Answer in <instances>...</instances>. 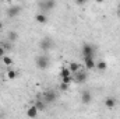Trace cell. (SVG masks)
Wrapping results in <instances>:
<instances>
[{
	"instance_id": "obj_1",
	"label": "cell",
	"mask_w": 120,
	"mask_h": 119,
	"mask_svg": "<svg viewBox=\"0 0 120 119\" xmlns=\"http://www.w3.org/2000/svg\"><path fill=\"white\" fill-rule=\"evenodd\" d=\"M35 62H36V67H38L39 70H46V69L49 67V64H50V59H49V56H46V55H39Z\"/></svg>"
},
{
	"instance_id": "obj_2",
	"label": "cell",
	"mask_w": 120,
	"mask_h": 119,
	"mask_svg": "<svg viewBox=\"0 0 120 119\" xmlns=\"http://www.w3.org/2000/svg\"><path fill=\"white\" fill-rule=\"evenodd\" d=\"M38 7L42 11H50L56 7V0H41L38 3Z\"/></svg>"
},
{
	"instance_id": "obj_3",
	"label": "cell",
	"mask_w": 120,
	"mask_h": 119,
	"mask_svg": "<svg viewBox=\"0 0 120 119\" xmlns=\"http://www.w3.org/2000/svg\"><path fill=\"white\" fill-rule=\"evenodd\" d=\"M73 79H74V83H77V84H84V83L87 81V79H88V74H87L85 71L78 70V71L73 73Z\"/></svg>"
},
{
	"instance_id": "obj_4",
	"label": "cell",
	"mask_w": 120,
	"mask_h": 119,
	"mask_svg": "<svg viewBox=\"0 0 120 119\" xmlns=\"http://www.w3.org/2000/svg\"><path fill=\"white\" fill-rule=\"evenodd\" d=\"M39 46H41V49H42V51L49 52V51L53 48V41H52L50 38H43V39L39 42Z\"/></svg>"
},
{
	"instance_id": "obj_5",
	"label": "cell",
	"mask_w": 120,
	"mask_h": 119,
	"mask_svg": "<svg viewBox=\"0 0 120 119\" xmlns=\"http://www.w3.org/2000/svg\"><path fill=\"white\" fill-rule=\"evenodd\" d=\"M20 13H21V7L20 6H11V7L7 8V17L8 18H15V17L20 16Z\"/></svg>"
},
{
	"instance_id": "obj_6",
	"label": "cell",
	"mask_w": 120,
	"mask_h": 119,
	"mask_svg": "<svg viewBox=\"0 0 120 119\" xmlns=\"http://www.w3.org/2000/svg\"><path fill=\"white\" fill-rule=\"evenodd\" d=\"M84 64L88 70H94L95 66H96V62H95V56H84Z\"/></svg>"
},
{
	"instance_id": "obj_7",
	"label": "cell",
	"mask_w": 120,
	"mask_h": 119,
	"mask_svg": "<svg viewBox=\"0 0 120 119\" xmlns=\"http://www.w3.org/2000/svg\"><path fill=\"white\" fill-rule=\"evenodd\" d=\"M56 98H57V95H56V92L52 91V90H50V91H46V92L43 94V99H45L46 104H52V102H55Z\"/></svg>"
},
{
	"instance_id": "obj_8",
	"label": "cell",
	"mask_w": 120,
	"mask_h": 119,
	"mask_svg": "<svg viewBox=\"0 0 120 119\" xmlns=\"http://www.w3.org/2000/svg\"><path fill=\"white\" fill-rule=\"evenodd\" d=\"M82 56H95V49L90 44L82 45Z\"/></svg>"
},
{
	"instance_id": "obj_9",
	"label": "cell",
	"mask_w": 120,
	"mask_h": 119,
	"mask_svg": "<svg viewBox=\"0 0 120 119\" xmlns=\"http://www.w3.org/2000/svg\"><path fill=\"white\" fill-rule=\"evenodd\" d=\"M81 101H82L84 105L91 104V101H92V94H91L90 90H84V91L81 92Z\"/></svg>"
},
{
	"instance_id": "obj_10",
	"label": "cell",
	"mask_w": 120,
	"mask_h": 119,
	"mask_svg": "<svg viewBox=\"0 0 120 119\" xmlns=\"http://www.w3.org/2000/svg\"><path fill=\"white\" fill-rule=\"evenodd\" d=\"M116 99L113 98V97H108L106 99H105V107L108 108V109H113L115 107H116Z\"/></svg>"
},
{
	"instance_id": "obj_11",
	"label": "cell",
	"mask_w": 120,
	"mask_h": 119,
	"mask_svg": "<svg viewBox=\"0 0 120 119\" xmlns=\"http://www.w3.org/2000/svg\"><path fill=\"white\" fill-rule=\"evenodd\" d=\"M38 112H39V111H38V108H36L35 105H34V107H30V108L27 109V116H28V118H36V116H38Z\"/></svg>"
},
{
	"instance_id": "obj_12",
	"label": "cell",
	"mask_w": 120,
	"mask_h": 119,
	"mask_svg": "<svg viewBox=\"0 0 120 119\" xmlns=\"http://www.w3.org/2000/svg\"><path fill=\"white\" fill-rule=\"evenodd\" d=\"M68 69H70V71H71V74H73V73H75V71L81 70V64H80V63H77V62H71V63L68 64Z\"/></svg>"
},
{
	"instance_id": "obj_13",
	"label": "cell",
	"mask_w": 120,
	"mask_h": 119,
	"mask_svg": "<svg viewBox=\"0 0 120 119\" xmlns=\"http://www.w3.org/2000/svg\"><path fill=\"white\" fill-rule=\"evenodd\" d=\"M35 20H36V23H39V24H45V23L48 21V17H46V14L39 13V14L35 16Z\"/></svg>"
},
{
	"instance_id": "obj_14",
	"label": "cell",
	"mask_w": 120,
	"mask_h": 119,
	"mask_svg": "<svg viewBox=\"0 0 120 119\" xmlns=\"http://www.w3.org/2000/svg\"><path fill=\"white\" fill-rule=\"evenodd\" d=\"M35 107L38 108V111H45L46 109V102H45V99L42 101V99H38L36 102H35Z\"/></svg>"
},
{
	"instance_id": "obj_15",
	"label": "cell",
	"mask_w": 120,
	"mask_h": 119,
	"mask_svg": "<svg viewBox=\"0 0 120 119\" xmlns=\"http://www.w3.org/2000/svg\"><path fill=\"white\" fill-rule=\"evenodd\" d=\"M7 38H8V41H10V42H15V41L18 39V34H17L15 31H10V32H8V35H7Z\"/></svg>"
},
{
	"instance_id": "obj_16",
	"label": "cell",
	"mask_w": 120,
	"mask_h": 119,
	"mask_svg": "<svg viewBox=\"0 0 120 119\" xmlns=\"http://www.w3.org/2000/svg\"><path fill=\"white\" fill-rule=\"evenodd\" d=\"M98 70H101V71H103V70H106V67H108V64H106V62L105 60H99V62H96V66H95Z\"/></svg>"
},
{
	"instance_id": "obj_17",
	"label": "cell",
	"mask_w": 120,
	"mask_h": 119,
	"mask_svg": "<svg viewBox=\"0 0 120 119\" xmlns=\"http://www.w3.org/2000/svg\"><path fill=\"white\" fill-rule=\"evenodd\" d=\"M70 74H71V71H70V69H68V67H61V69H60V71H59L60 79H61V77H66V76H70Z\"/></svg>"
},
{
	"instance_id": "obj_18",
	"label": "cell",
	"mask_w": 120,
	"mask_h": 119,
	"mask_svg": "<svg viewBox=\"0 0 120 119\" xmlns=\"http://www.w3.org/2000/svg\"><path fill=\"white\" fill-rule=\"evenodd\" d=\"M61 81H63V83H67V84H71V83H74L73 74H70V76H66V77H61Z\"/></svg>"
},
{
	"instance_id": "obj_19",
	"label": "cell",
	"mask_w": 120,
	"mask_h": 119,
	"mask_svg": "<svg viewBox=\"0 0 120 119\" xmlns=\"http://www.w3.org/2000/svg\"><path fill=\"white\" fill-rule=\"evenodd\" d=\"M1 59H3V63H4L6 66H11V64H13V59H11L10 56H6V55H4V56H1Z\"/></svg>"
},
{
	"instance_id": "obj_20",
	"label": "cell",
	"mask_w": 120,
	"mask_h": 119,
	"mask_svg": "<svg viewBox=\"0 0 120 119\" xmlns=\"http://www.w3.org/2000/svg\"><path fill=\"white\" fill-rule=\"evenodd\" d=\"M17 76H18V73H17L15 70H8V71H7V77H8L10 80H13V79H15Z\"/></svg>"
},
{
	"instance_id": "obj_21",
	"label": "cell",
	"mask_w": 120,
	"mask_h": 119,
	"mask_svg": "<svg viewBox=\"0 0 120 119\" xmlns=\"http://www.w3.org/2000/svg\"><path fill=\"white\" fill-rule=\"evenodd\" d=\"M59 87H60V91H67L68 87H70V84H67V83H63V81H61Z\"/></svg>"
},
{
	"instance_id": "obj_22",
	"label": "cell",
	"mask_w": 120,
	"mask_h": 119,
	"mask_svg": "<svg viewBox=\"0 0 120 119\" xmlns=\"http://www.w3.org/2000/svg\"><path fill=\"white\" fill-rule=\"evenodd\" d=\"M75 3H77L78 6H82V4H85V3H87V0H75Z\"/></svg>"
},
{
	"instance_id": "obj_23",
	"label": "cell",
	"mask_w": 120,
	"mask_h": 119,
	"mask_svg": "<svg viewBox=\"0 0 120 119\" xmlns=\"http://www.w3.org/2000/svg\"><path fill=\"white\" fill-rule=\"evenodd\" d=\"M4 52H6V49H4L3 46H0V58H1V56H4Z\"/></svg>"
},
{
	"instance_id": "obj_24",
	"label": "cell",
	"mask_w": 120,
	"mask_h": 119,
	"mask_svg": "<svg viewBox=\"0 0 120 119\" xmlns=\"http://www.w3.org/2000/svg\"><path fill=\"white\" fill-rule=\"evenodd\" d=\"M3 48H4V49H10V48H11V45H10V44H6Z\"/></svg>"
},
{
	"instance_id": "obj_25",
	"label": "cell",
	"mask_w": 120,
	"mask_h": 119,
	"mask_svg": "<svg viewBox=\"0 0 120 119\" xmlns=\"http://www.w3.org/2000/svg\"><path fill=\"white\" fill-rule=\"evenodd\" d=\"M1 30H3V23L0 21V32H1Z\"/></svg>"
},
{
	"instance_id": "obj_26",
	"label": "cell",
	"mask_w": 120,
	"mask_h": 119,
	"mask_svg": "<svg viewBox=\"0 0 120 119\" xmlns=\"http://www.w3.org/2000/svg\"><path fill=\"white\" fill-rule=\"evenodd\" d=\"M96 1H99V3H102V1H103V0H96Z\"/></svg>"
},
{
	"instance_id": "obj_27",
	"label": "cell",
	"mask_w": 120,
	"mask_h": 119,
	"mask_svg": "<svg viewBox=\"0 0 120 119\" xmlns=\"http://www.w3.org/2000/svg\"><path fill=\"white\" fill-rule=\"evenodd\" d=\"M18 1H21V0H18Z\"/></svg>"
}]
</instances>
